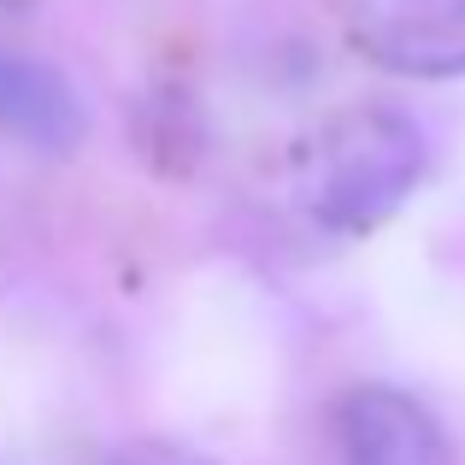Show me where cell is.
<instances>
[{
  "label": "cell",
  "mask_w": 465,
  "mask_h": 465,
  "mask_svg": "<svg viewBox=\"0 0 465 465\" xmlns=\"http://www.w3.org/2000/svg\"><path fill=\"white\" fill-rule=\"evenodd\" d=\"M0 136L54 159L77 153L89 142V106L77 83L42 54L0 47Z\"/></svg>",
  "instance_id": "277c9868"
},
{
  "label": "cell",
  "mask_w": 465,
  "mask_h": 465,
  "mask_svg": "<svg viewBox=\"0 0 465 465\" xmlns=\"http://www.w3.org/2000/svg\"><path fill=\"white\" fill-rule=\"evenodd\" d=\"M0 6H30V0H0Z\"/></svg>",
  "instance_id": "8992f818"
},
{
  "label": "cell",
  "mask_w": 465,
  "mask_h": 465,
  "mask_svg": "<svg viewBox=\"0 0 465 465\" xmlns=\"http://www.w3.org/2000/svg\"><path fill=\"white\" fill-rule=\"evenodd\" d=\"M430 142L401 106H348L307 142L301 201L330 236H371L419 194Z\"/></svg>",
  "instance_id": "6da1fadb"
},
{
  "label": "cell",
  "mask_w": 465,
  "mask_h": 465,
  "mask_svg": "<svg viewBox=\"0 0 465 465\" xmlns=\"http://www.w3.org/2000/svg\"><path fill=\"white\" fill-rule=\"evenodd\" d=\"M341 465H460L442 419L395 383H360L336 407Z\"/></svg>",
  "instance_id": "3957f363"
},
{
  "label": "cell",
  "mask_w": 465,
  "mask_h": 465,
  "mask_svg": "<svg viewBox=\"0 0 465 465\" xmlns=\"http://www.w3.org/2000/svg\"><path fill=\"white\" fill-rule=\"evenodd\" d=\"M353 42L395 77H465V0H360Z\"/></svg>",
  "instance_id": "7a4b0ae2"
},
{
  "label": "cell",
  "mask_w": 465,
  "mask_h": 465,
  "mask_svg": "<svg viewBox=\"0 0 465 465\" xmlns=\"http://www.w3.org/2000/svg\"><path fill=\"white\" fill-rule=\"evenodd\" d=\"M113 465H218L213 454L189 442H171V436H142V442H124L113 454Z\"/></svg>",
  "instance_id": "5b68a950"
}]
</instances>
